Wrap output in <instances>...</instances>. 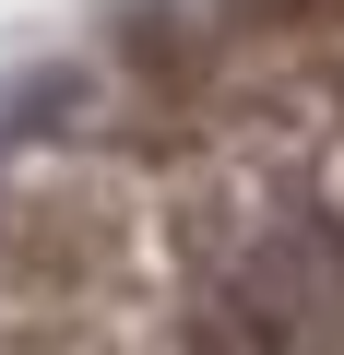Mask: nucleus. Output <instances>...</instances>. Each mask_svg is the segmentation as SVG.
Here are the masks:
<instances>
[{
  "label": "nucleus",
  "instance_id": "1",
  "mask_svg": "<svg viewBox=\"0 0 344 355\" xmlns=\"http://www.w3.org/2000/svg\"><path fill=\"white\" fill-rule=\"evenodd\" d=\"M190 355H285V343H273V331H261L249 308H214V320L190 331Z\"/></svg>",
  "mask_w": 344,
  "mask_h": 355
}]
</instances>
